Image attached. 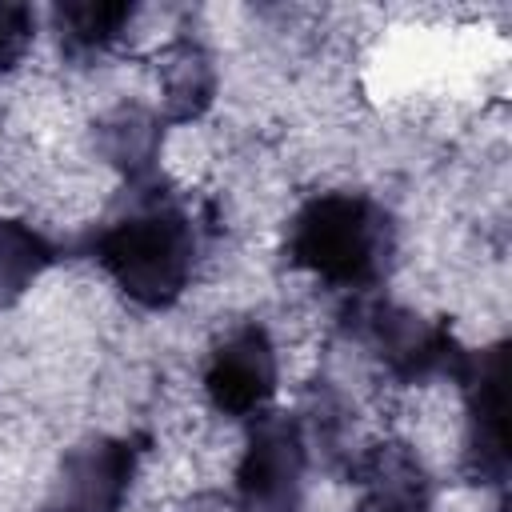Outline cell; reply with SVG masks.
Returning a JSON list of instances; mask_svg holds the SVG:
<instances>
[{
  "label": "cell",
  "instance_id": "obj_12",
  "mask_svg": "<svg viewBox=\"0 0 512 512\" xmlns=\"http://www.w3.org/2000/svg\"><path fill=\"white\" fill-rule=\"evenodd\" d=\"M52 264L56 244L40 228L0 216V308H12Z\"/></svg>",
  "mask_w": 512,
  "mask_h": 512
},
{
  "label": "cell",
  "instance_id": "obj_8",
  "mask_svg": "<svg viewBox=\"0 0 512 512\" xmlns=\"http://www.w3.org/2000/svg\"><path fill=\"white\" fill-rule=\"evenodd\" d=\"M356 488V512H432L436 484L408 440H372L344 464Z\"/></svg>",
  "mask_w": 512,
  "mask_h": 512
},
{
  "label": "cell",
  "instance_id": "obj_11",
  "mask_svg": "<svg viewBox=\"0 0 512 512\" xmlns=\"http://www.w3.org/2000/svg\"><path fill=\"white\" fill-rule=\"evenodd\" d=\"M132 0H64L52 8V32L68 60L88 64L108 56L136 24Z\"/></svg>",
  "mask_w": 512,
  "mask_h": 512
},
{
  "label": "cell",
  "instance_id": "obj_5",
  "mask_svg": "<svg viewBox=\"0 0 512 512\" xmlns=\"http://www.w3.org/2000/svg\"><path fill=\"white\" fill-rule=\"evenodd\" d=\"M312 448L296 412H260L248 420L236 460L232 500L240 512H300Z\"/></svg>",
  "mask_w": 512,
  "mask_h": 512
},
{
  "label": "cell",
  "instance_id": "obj_10",
  "mask_svg": "<svg viewBox=\"0 0 512 512\" xmlns=\"http://www.w3.org/2000/svg\"><path fill=\"white\" fill-rule=\"evenodd\" d=\"M156 80H160V104H156L160 120L164 124H196L216 104L220 68H216L212 48L200 36L180 32L176 40H168L160 48Z\"/></svg>",
  "mask_w": 512,
  "mask_h": 512
},
{
  "label": "cell",
  "instance_id": "obj_2",
  "mask_svg": "<svg viewBox=\"0 0 512 512\" xmlns=\"http://www.w3.org/2000/svg\"><path fill=\"white\" fill-rule=\"evenodd\" d=\"M396 252V216L368 192H316L284 224V260L348 296H372L392 276Z\"/></svg>",
  "mask_w": 512,
  "mask_h": 512
},
{
  "label": "cell",
  "instance_id": "obj_1",
  "mask_svg": "<svg viewBox=\"0 0 512 512\" xmlns=\"http://www.w3.org/2000/svg\"><path fill=\"white\" fill-rule=\"evenodd\" d=\"M88 256L136 308L164 312L192 288L200 224L164 176L124 184L116 208L88 236Z\"/></svg>",
  "mask_w": 512,
  "mask_h": 512
},
{
  "label": "cell",
  "instance_id": "obj_7",
  "mask_svg": "<svg viewBox=\"0 0 512 512\" xmlns=\"http://www.w3.org/2000/svg\"><path fill=\"white\" fill-rule=\"evenodd\" d=\"M144 448V436H84L64 452L48 484V512H120L140 476Z\"/></svg>",
  "mask_w": 512,
  "mask_h": 512
},
{
  "label": "cell",
  "instance_id": "obj_4",
  "mask_svg": "<svg viewBox=\"0 0 512 512\" xmlns=\"http://www.w3.org/2000/svg\"><path fill=\"white\" fill-rule=\"evenodd\" d=\"M464 396V476L504 496L508 488V352L504 340L464 352L456 376Z\"/></svg>",
  "mask_w": 512,
  "mask_h": 512
},
{
  "label": "cell",
  "instance_id": "obj_9",
  "mask_svg": "<svg viewBox=\"0 0 512 512\" xmlns=\"http://www.w3.org/2000/svg\"><path fill=\"white\" fill-rule=\"evenodd\" d=\"M164 132H168V124L160 120L156 108H148L140 100H120L96 116L92 152L100 164L120 172L124 184H144V180L160 176Z\"/></svg>",
  "mask_w": 512,
  "mask_h": 512
},
{
  "label": "cell",
  "instance_id": "obj_14",
  "mask_svg": "<svg viewBox=\"0 0 512 512\" xmlns=\"http://www.w3.org/2000/svg\"><path fill=\"white\" fill-rule=\"evenodd\" d=\"M180 512H240V504L232 500V492H216V488H208V492H192V496L184 500Z\"/></svg>",
  "mask_w": 512,
  "mask_h": 512
},
{
  "label": "cell",
  "instance_id": "obj_6",
  "mask_svg": "<svg viewBox=\"0 0 512 512\" xmlns=\"http://www.w3.org/2000/svg\"><path fill=\"white\" fill-rule=\"evenodd\" d=\"M200 388L212 412H220L224 420H256L260 412H268L280 388V352L272 332L260 320L228 328L204 360Z\"/></svg>",
  "mask_w": 512,
  "mask_h": 512
},
{
  "label": "cell",
  "instance_id": "obj_13",
  "mask_svg": "<svg viewBox=\"0 0 512 512\" xmlns=\"http://www.w3.org/2000/svg\"><path fill=\"white\" fill-rule=\"evenodd\" d=\"M36 36V12L16 0H0V72H12Z\"/></svg>",
  "mask_w": 512,
  "mask_h": 512
},
{
  "label": "cell",
  "instance_id": "obj_3",
  "mask_svg": "<svg viewBox=\"0 0 512 512\" xmlns=\"http://www.w3.org/2000/svg\"><path fill=\"white\" fill-rule=\"evenodd\" d=\"M340 328L396 384H428L436 376H456L468 352L444 320L380 296H352L340 312Z\"/></svg>",
  "mask_w": 512,
  "mask_h": 512
}]
</instances>
